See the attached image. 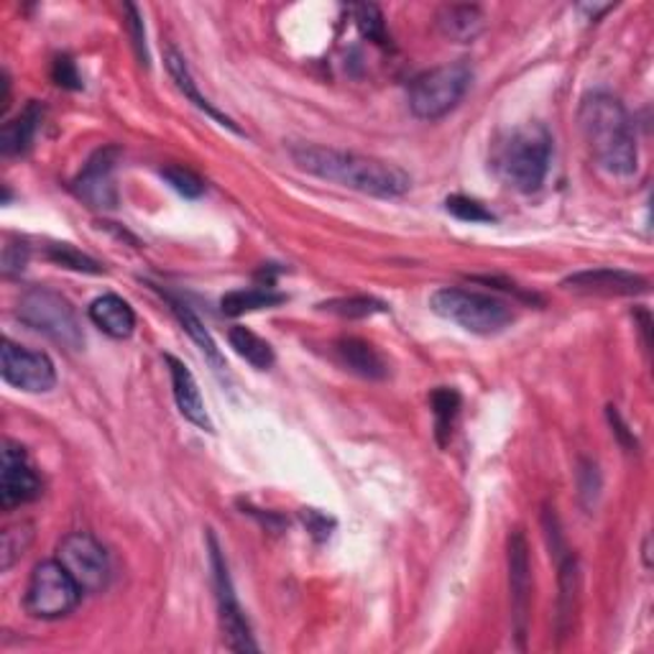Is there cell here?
Here are the masks:
<instances>
[{"instance_id":"cell-22","label":"cell","mask_w":654,"mask_h":654,"mask_svg":"<svg viewBox=\"0 0 654 654\" xmlns=\"http://www.w3.org/2000/svg\"><path fill=\"white\" fill-rule=\"evenodd\" d=\"M164 299L170 302L172 313L177 315V320L182 323L184 330H187L190 338L197 343V348L203 350V356L210 360V364L215 366V371H225V360H223V356H221V350H217L215 340L210 338V333L205 330V325L200 323V317H197L195 313H192V309H190L187 305H184V302L174 299L172 295H164Z\"/></svg>"},{"instance_id":"cell-20","label":"cell","mask_w":654,"mask_h":654,"mask_svg":"<svg viewBox=\"0 0 654 654\" xmlns=\"http://www.w3.org/2000/svg\"><path fill=\"white\" fill-rule=\"evenodd\" d=\"M39 123H41V108L37 103L27 105L13 121L3 123V129H0V154L3 156L27 154L33 144V136H37L39 131Z\"/></svg>"},{"instance_id":"cell-4","label":"cell","mask_w":654,"mask_h":654,"mask_svg":"<svg viewBox=\"0 0 654 654\" xmlns=\"http://www.w3.org/2000/svg\"><path fill=\"white\" fill-rule=\"evenodd\" d=\"M430 307L435 315L476 335H497L514 323V309L504 299L460 287L438 289L430 297Z\"/></svg>"},{"instance_id":"cell-26","label":"cell","mask_w":654,"mask_h":654,"mask_svg":"<svg viewBox=\"0 0 654 654\" xmlns=\"http://www.w3.org/2000/svg\"><path fill=\"white\" fill-rule=\"evenodd\" d=\"M323 313L348 317V320H360V317H371L387 313V305L374 297H343V299H330L320 305Z\"/></svg>"},{"instance_id":"cell-32","label":"cell","mask_w":654,"mask_h":654,"mask_svg":"<svg viewBox=\"0 0 654 654\" xmlns=\"http://www.w3.org/2000/svg\"><path fill=\"white\" fill-rule=\"evenodd\" d=\"M123 11H125V16H129V29H131V39H133V49H136V57H139V62L144 64V67H149V52H146V31H144V21H141V13H139V8L136 6H131V3H125L123 6Z\"/></svg>"},{"instance_id":"cell-33","label":"cell","mask_w":654,"mask_h":654,"mask_svg":"<svg viewBox=\"0 0 654 654\" xmlns=\"http://www.w3.org/2000/svg\"><path fill=\"white\" fill-rule=\"evenodd\" d=\"M52 78L60 88H67V90H80L82 88V78L78 72V64H74L70 57H60V60L54 62Z\"/></svg>"},{"instance_id":"cell-25","label":"cell","mask_w":654,"mask_h":654,"mask_svg":"<svg viewBox=\"0 0 654 654\" xmlns=\"http://www.w3.org/2000/svg\"><path fill=\"white\" fill-rule=\"evenodd\" d=\"M430 405H432V417H435V438H438L440 446L446 448L452 438L456 419L460 415V394L456 389L440 387L432 391Z\"/></svg>"},{"instance_id":"cell-27","label":"cell","mask_w":654,"mask_h":654,"mask_svg":"<svg viewBox=\"0 0 654 654\" xmlns=\"http://www.w3.org/2000/svg\"><path fill=\"white\" fill-rule=\"evenodd\" d=\"M33 540V527L31 524H13L3 532V542H0V568L11 570L19 563L23 552L29 550Z\"/></svg>"},{"instance_id":"cell-35","label":"cell","mask_w":654,"mask_h":654,"mask_svg":"<svg viewBox=\"0 0 654 654\" xmlns=\"http://www.w3.org/2000/svg\"><path fill=\"white\" fill-rule=\"evenodd\" d=\"M305 524H307V530L313 532V534H320V537H327L330 534V522H327V517H323L320 511H315V509H305Z\"/></svg>"},{"instance_id":"cell-11","label":"cell","mask_w":654,"mask_h":654,"mask_svg":"<svg viewBox=\"0 0 654 654\" xmlns=\"http://www.w3.org/2000/svg\"><path fill=\"white\" fill-rule=\"evenodd\" d=\"M509 591H511V614H514V632L519 647H524L527 624H530L532 606V563L527 537L514 530L509 534Z\"/></svg>"},{"instance_id":"cell-6","label":"cell","mask_w":654,"mask_h":654,"mask_svg":"<svg viewBox=\"0 0 654 654\" xmlns=\"http://www.w3.org/2000/svg\"><path fill=\"white\" fill-rule=\"evenodd\" d=\"M473 82V70L468 62H450L419 74L409 88V108L417 119L438 121L456 111Z\"/></svg>"},{"instance_id":"cell-23","label":"cell","mask_w":654,"mask_h":654,"mask_svg":"<svg viewBox=\"0 0 654 654\" xmlns=\"http://www.w3.org/2000/svg\"><path fill=\"white\" fill-rule=\"evenodd\" d=\"M287 299L279 292H274L272 287H251V289H236V292H228L221 299V307L225 315L231 317H238V315H246V313H256V309H268V307H276L282 305V302Z\"/></svg>"},{"instance_id":"cell-13","label":"cell","mask_w":654,"mask_h":654,"mask_svg":"<svg viewBox=\"0 0 654 654\" xmlns=\"http://www.w3.org/2000/svg\"><path fill=\"white\" fill-rule=\"evenodd\" d=\"M563 287L578 295L595 297H634L650 289V282L640 274L622 272V268H589V272L570 274Z\"/></svg>"},{"instance_id":"cell-10","label":"cell","mask_w":654,"mask_h":654,"mask_svg":"<svg viewBox=\"0 0 654 654\" xmlns=\"http://www.w3.org/2000/svg\"><path fill=\"white\" fill-rule=\"evenodd\" d=\"M0 374L6 384L29 394L52 391L57 384V371L49 356L16 346L13 340H6L0 350Z\"/></svg>"},{"instance_id":"cell-16","label":"cell","mask_w":654,"mask_h":654,"mask_svg":"<svg viewBox=\"0 0 654 654\" xmlns=\"http://www.w3.org/2000/svg\"><path fill=\"white\" fill-rule=\"evenodd\" d=\"M335 358L340 360V366H346L350 374L360 376L368 381H381L389 376V364L371 343L360 338H340L335 343Z\"/></svg>"},{"instance_id":"cell-17","label":"cell","mask_w":654,"mask_h":654,"mask_svg":"<svg viewBox=\"0 0 654 654\" xmlns=\"http://www.w3.org/2000/svg\"><path fill=\"white\" fill-rule=\"evenodd\" d=\"M435 21H438V29L442 37L450 41H458V44L476 41L486 29V16L481 8L468 6V3L442 6Z\"/></svg>"},{"instance_id":"cell-28","label":"cell","mask_w":654,"mask_h":654,"mask_svg":"<svg viewBox=\"0 0 654 654\" xmlns=\"http://www.w3.org/2000/svg\"><path fill=\"white\" fill-rule=\"evenodd\" d=\"M446 207L452 217H458V221H463V223H493L497 221V215H493L489 207H486L483 203H478V200H473V197H466V195L448 197Z\"/></svg>"},{"instance_id":"cell-19","label":"cell","mask_w":654,"mask_h":654,"mask_svg":"<svg viewBox=\"0 0 654 654\" xmlns=\"http://www.w3.org/2000/svg\"><path fill=\"white\" fill-rule=\"evenodd\" d=\"M166 70H170L174 85L180 88L182 95L187 98L192 105L200 108V111H203L205 115H210V119H213V121L225 125V129H231L233 133H243L238 129V125L228 119V115H223L221 111H217V108L213 103H210V100L203 95V92H200L197 82L192 80V72H190L187 62H184V57H180L177 52H174V49H170V52H166Z\"/></svg>"},{"instance_id":"cell-21","label":"cell","mask_w":654,"mask_h":654,"mask_svg":"<svg viewBox=\"0 0 654 654\" xmlns=\"http://www.w3.org/2000/svg\"><path fill=\"white\" fill-rule=\"evenodd\" d=\"M578 589H581L578 560H575L573 552H568L565 558H560V599H558V632H560V636H565L570 624H573Z\"/></svg>"},{"instance_id":"cell-8","label":"cell","mask_w":654,"mask_h":654,"mask_svg":"<svg viewBox=\"0 0 654 654\" xmlns=\"http://www.w3.org/2000/svg\"><path fill=\"white\" fill-rule=\"evenodd\" d=\"M207 540H210V563H213V573H215L217 611H221L223 640L233 652H256L258 644L254 642L248 619H246V614H243L241 603L236 599V591H233L228 563H225L221 544H217L213 534H210Z\"/></svg>"},{"instance_id":"cell-9","label":"cell","mask_w":654,"mask_h":654,"mask_svg":"<svg viewBox=\"0 0 654 654\" xmlns=\"http://www.w3.org/2000/svg\"><path fill=\"white\" fill-rule=\"evenodd\" d=\"M57 560L70 570L82 593H100L111 581V560L103 544L88 532L67 534L57 550Z\"/></svg>"},{"instance_id":"cell-24","label":"cell","mask_w":654,"mask_h":654,"mask_svg":"<svg viewBox=\"0 0 654 654\" xmlns=\"http://www.w3.org/2000/svg\"><path fill=\"white\" fill-rule=\"evenodd\" d=\"M228 340H231V348L236 350L246 364L258 368V371H266V368L274 366L276 360L274 348L268 346L264 338H258L254 330H248V327H241V325L231 327Z\"/></svg>"},{"instance_id":"cell-15","label":"cell","mask_w":654,"mask_h":654,"mask_svg":"<svg viewBox=\"0 0 654 654\" xmlns=\"http://www.w3.org/2000/svg\"><path fill=\"white\" fill-rule=\"evenodd\" d=\"M166 366H170L172 391H174V401H177L180 415L187 419V422L200 427V430L213 432V422H210V415L205 409L203 394H200L195 376H192L190 368L174 356H166Z\"/></svg>"},{"instance_id":"cell-12","label":"cell","mask_w":654,"mask_h":654,"mask_svg":"<svg viewBox=\"0 0 654 654\" xmlns=\"http://www.w3.org/2000/svg\"><path fill=\"white\" fill-rule=\"evenodd\" d=\"M41 481L33 471L21 446L6 442L3 466H0V507L13 509L39 499Z\"/></svg>"},{"instance_id":"cell-3","label":"cell","mask_w":654,"mask_h":654,"mask_svg":"<svg viewBox=\"0 0 654 654\" xmlns=\"http://www.w3.org/2000/svg\"><path fill=\"white\" fill-rule=\"evenodd\" d=\"M552 162V136L540 123H527L509 131L493 151V170L507 187L537 192L542 187Z\"/></svg>"},{"instance_id":"cell-34","label":"cell","mask_w":654,"mask_h":654,"mask_svg":"<svg viewBox=\"0 0 654 654\" xmlns=\"http://www.w3.org/2000/svg\"><path fill=\"white\" fill-rule=\"evenodd\" d=\"M29 262V248L23 246V243H8L3 248V272L6 274H13V272H21L23 266Z\"/></svg>"},{"instance_id":"cell-29","label":"cell","mask_w":654,"mask_h":654,"mask_svg":"<svg viewBox=\"0 0 654 654\" xmlns=\"http://www.w3.org/2000/svg\"><path fill=\"white\" fill-rule=\"evenodd\" d=\"M354 19L364 37L376 41V44H387V23H384L379 6L374 3L354 6Z\"/></svg>"},{"instance_id":"cell-18","label":"cell","mask_w":654,"mask_h":654,"mask_svg":"<svg viewBox=\"0 0 654 654\" xmlns=\"http://www.w3.org/2000/svg\"><path fill=\"white\" fill-rule=\"evenodd\" d=\"M90 320L95 327H100L105 335H111L115 340H123L129 338L133 333V327H136V315H133V309L129 302L119 295H103L92 302L90 309H88Z\"/></svg>"},{"instance_id":"cell-30","label":"cell","mask_w":654,"mask_h":654,"mask_svg":"<svg viewBox=\"0 0 654 654\" xmlns=\"http://www.w3.org/2000/svg\"><path fill=\"white\" fill-rule=\"evenodd\" d=\"M47 254L54 264H60L64 268H72V272H85V274H100V272H103V266H100L98 262H92L90 256L80 254L78 248L67 246V243H54V246H49Z\"/></svg>"},{"instance_id":"cell-1","label":"cell","mask_w":654,"mask_h":654,"mask_svg":"<svg viewBox=\"0 0 654 654\" xmlns=\"http://www.w3.org/2000/svg\"><path fill=\"white\" fill-rule=\"evenodd\" d=\"M292 159L315 177L364 192V195L399 197L412 187V177L405 170L381 159L354 154V151L299 144L292 146Z\"/></svg>"},{"instance_id":"cell-5","label":"cell","mask_w":654,"mask_h":654,"mask_svg":"<svg viewBox=\"0 0 654 654\" xmlns=\"http://www.w3.org/2000/svg\"><path fill=\"white\" fill-rule=\"evenodd\" d=\"M16 317L31 330L47 335L49 340L60 343V346L70 350H78L85 343L78 313L54 289L33 287L23 292L19 305H16Z\"/></svg>"},{"instance_id":"cell-7","label":"cell","mask_w":654,"mask_h":654,"mask_svg":"<svg viewBox=\"0 0 654 654\" xmlns=\"http://www.w3.org/2000/svg\"><path fill=\"white\" fill-rule=\"evenodd\" d=\"M82 599V589L78 581L70 575L60 560H44L33 568L29 578L27 595H23V606H27L33 619L41 622H54L72 614Z\"/></svg>"},{"instance_id":"cell-2","label":"cell","mask_w":654,"mask_h":654,"mask_svg":"<svg viewBox=\"0 0 654 654\" xmlns=\"http://www.w3.org/2000/svg\"><path fill=\"white\" fill-rule=\"evenodd\" d=\"M578 123L593 162L611 177H632L640 162L634 125L622 100L609 92H591L583 98Z\"/></svg>"},{"instance_id":"cell-14","label":"cell","mask_w":654,"mask_h":654,"mask_svg":"<svg viewBox=\"0 0 654 654\" xmlns=\"http://www.w3.org/2000/svg\"><path fill=\"white\" fill-rule=\"evenodd\" d=\"M115 159H119V149L108 146L100 149L95 156L85 164V170L80 172L74 190L92 207H115V184H113V170Z\"/></svg>"},{"instance_id":"cell-31","label":"cell","mask_w":654,"mask_h":654,"mask_svg":"<svg viewBox=\"0 0 654 654\" xmlns=\"http://www.w3.org/2000/svg\"><path fill=\"white\" fill-rule=\"evenodd\" d=\"M162 177L170 182V187L174 192H180V195L187 200H195L205 192V182L192 170H184V166H164Z\"/></svg>"},{"instance_id":"cell-36","label":"cell","mask_w":654,"mask_h":654,"mask_svg":"<svg viewBox=\"0 0 654 654\" xmlns=\"http://www.w3.org/2000/svg\"><path fill=\"white\" fill-rule=\"evenodd\" d=\"M609 419H611V425H614V432L619 435V440H622L626 448H632V446L636 448V440L632 438V435H629V430H626V425L622 422V417H619V412H616V409H614V407H609Z\"/></svg>"}]
</instances>
